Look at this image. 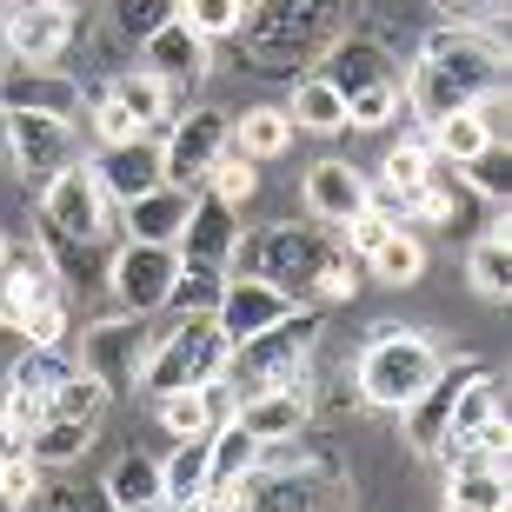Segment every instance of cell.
<instances>
[{
	"label": "cell",
	"instance_id": "18",
	"mask_svg": "<svg viewBox=\"0 0 512 512\" xmlns=\"http://www.w3.org/2000/svg\"><path fill=\"white\" fill-rule=\"evenodd\" d=\"M180 260H193V266H220V273L240 260V220H233L227 200H213V193H193L187 233H180Z\"/></svg>",
	"mask_w": 512,
	"mask_h": 512
},
{
	"label": "cell",
	"instance_id": "30",
	"mask_svg": "<svg viewBox=\"0 0 512 512\" xmlns=\"http://www.w3.org/2000/svg\"><path fill=\"white\" fill-rule=\"evenodd\" d=\"M153 413H160V426H167L173 439H200L213 433L220 419H213V386H180V393H160L153 399Z\"/></svg>",
	"mask_w": 512,
	"mask_h": 512
},
{
	"label": "cell",
	"instance_id": "25",
	"mask_svg": "<svg viewBox=\"0 0 512 512\" xmlns=\"http://www.w3.org/2000/svg\"><path fill=\"white\" fill-rule=\"evenodd\" d=\"M293 120H286V107H247V114L233 120V133H227V147L233 153H247L253 167H260V160H280L286 147H293Z\"/></svg>",
	"mask_w": 512,
	"mask_h": 512
},
{
	"label": "cell",
	"instance_id": "26",
	"mask_svg": "<svg viewBox=\"0 0 512 512\" xmlns=\"http://www.w3.org/2000/svg\"><path fill=\"white\" fill-rule=\"evenodd\" d=\"M286 120L300 133H346V94L326 74H306L293 87V100H286Z\"/></svg>",
	"mask_w": 512,
	"mask_h": 512
},
{
	"label": "cell",
	"instance_id": "43",
	"mask_svg": "<svg viewBox=\"0 0 512 512\" xmlns=\"http://www.w3.org/2000/svg\"><path fill=\"white\" fill-rule=\"evenodd\" d=\"M94 133H100V147H127V140H140V120H133L114 94H100L94 100Z\"/></svg>",
	"mask_w": 512,
	"mask_h": 512
},
{
	"label": "cell",
	"instance_id": "1",
	"mask_svg": "<svg viewBox=\"0 0 512 512\" xmlns=\"http://www.w3.org/2000/svg\"><path fill=\"white\" fill-rule=\"evenodd\" d=\"M506 87V40L493 27H433V34L419 40V60L399 100L413 107L419 120H439V114H459V107H473L479 94H499Z\"/></svg>",
	"mask_w": 512,
	"mask_h": 512
},
{
	"label": "cell",
	"instance_id": "29",
	"mask_svg": "<svg viewBox=\"0 0 512 512\" xmlns=\"http://www.w3.org/2000/svg\"><path fill=\"white\" fill-rule=\"evenodd\" d=\"M107 94L140 120V133H153V127H167V120H173V87L160 74H147V67H140V74H120Z\"/></svg>",
	"mask_w": 512,
	"mask_h": 512
},
{
	"label": "cell",
	"instance_id": "49",
	"mask_svg": "<svg viewBox=\"0 0 512 512\" xmlns=\"http://www.w3.org/2000/svg\"><path fill=\"white\" fill-rule=\"evenodd\" d=\"M7 253H14V247H7V233H0V260H7Z\"/></svg>",
	"mask_w": 512,
	"mask_h": 512
},
{
	"label": "cell",
	"instance_id": "15",
	"mask_svg": "<svg viewBox=\"0 0 512 512\" xmlns=\"http://www.w3.org/2000/svg\"><path fill=\"white\" fill-rule=\"evenodd\" d=\"M286 313H293V293L253 280V273H240V280L227 273V293L213 306V326L227 333V346H240V340H253V333H266L273 320H286Z\"/></svg>",
	"mask_w": 512,
	"mask_h": 512
},
{
	"label": "cell",
	"instance_id": "12",
	"mask_svg": "<svg viewBox=\"0 0 512 512\" xmlns=\"http://www.w3.org/2000/svg\"><path fill=\"white\" fill-rule=\"evenodd\" d=\"M140 360H147V320H133V313L100 320V326L80 333V366H87L107 393L127 386V380H140Z\"/></svg>",
	"mask_w": 512,
	"mask_h": 512
},
{
	"label": "cell",
	"instance_id": "8",
	"mask_svg": "<svg viewBox=\"0 0 512 512\" xmlns=\"http://www.w3.org/2000/svg\"><path fill=\"white\" fill-rule=\"evenodd\" d=\"M227 133L233 120L220 107H187V114L167 120V140H160V180L167 187H200L207 167L227 153Z\"/></svg>",
	"mask_w": 512,
	"mask_h": 512
},
{
	"label": "cell",
	"instance_id": "44",
	"mask_svg": "<svg viewBox=\"0 0 512 512\" xmlns=\"http://www.w3.org/2000/svg\"><path fill=\"white\" fill-rule=\"evenodd\" d=\"M0 499L7 506H34L40 499V466L27 453H7V479H0Z\"/></svg>",
	"mask_w": 512,
	"mask_h": 512
},
{
	"label": "cell",
	"instance_id": "7",
	"mask_svg": "<svg viewBox=\"0 0 512 512\" xmlns=\"http://www.w3.org/2000/svg\"><path fill=\"white\" fill-rule=\"evenodd\" d=\"M74 7L67 0H7L0 7V47L7 60L20 67H54L67 54V40H74Z\"/></svg>",
	"mask_w": 512,
	"mask_h": 512
},
{
	"label": "cell",
	"instance_id": "36",
	"mask_svg": "<svg viewBox=\"0 0 512 512\" xmlns=\"http://www.w3.org/2000/svg\"><path fill=\"white\" fill-rule=\"evenodd\" d=\"M446 499H459V506L473 512H506V466H453V486H446Z\"/></svg>",
	"mask_w": 512,
	"mask_h": 512
},
{
	"label": "cell",
	"instance_id": "9",
	"mask_svg": "<svg viewBox=\"0 0 512 512\" xmlns=\"http://www.w3.org/2000/svg\"><path fill=\"white\" fill-rule=\"evenodd\" d=\"M180 280V247H147V240H127L107 266V286H114L120 313L133 320H153V313H167V293Z\"/></svg>",
	"mask_w": 512,
	"mask_h": 512
},
{
	"label": "cell",
	"instance_id": "14",
	"mask_svg": "<svg viewBox=\"0 0 512 512\" xmlns=\"http://www.w3.org/2000/svg\"><path fill=\"white\" fill-rule=\"evenodd\" d=\"M300 193H306V213H313L320 227H346L360 207H373V180H366L353 160H333V153L306 167V187Z\"/></svg>",
	"mask_w": 512,
	"mask_h": 512
},
{
	"label": "cell",
	"instance_id": "4",
	"mask_svg": "<svg viewBox=\"0 0 512 512\" xmlns=\"http://www.w3.org/2000/svg\"><path fill=\"white\" fill-rule=\"evenodd\" d=\"M439 373V346L426 333H373L360 353V399L366 406H380V413H399V406H413L419 386Z\"/></svg>",
	"mask_w": 512,
	"mask_h": 512
},
{
	"label": "cell",
	"instance_id": "11",
	"mask_svg": "<svg viewBox=\"0 0 512 512\" xmlns=\"http://www.w3.org/2000/svg\"><path fill=\"white\" fill-rule=\"evenodd\" d=\"M7 120V153H14V167L27 173V180H54L60 167H74V120L60 114H0Z\"/></svg>",
	"mask_w": 512,
	"mask_h": 512
},
{
	"label": "cell",
	"instance_id": "22",
	"mask_svg": "<svg viewBox=\"0 0 512 512\" xmlns=\"http://www.w3.org/2000/svg\"><path fill=\"white\" fill-rule=\"evenodd\" d=\"M140 47H147V74H160L167 87H187V80L207 74V40L193 34L187 20H160Z\"/></svg>",
	"mask_w": 512,
	"mask_h": 512
},
{
	"label": "cell",
	"instance_id": "6",
	"mask_svg": "<svg viewBox=\"0 0 512 512\" xmlns=\"http://www.w3.org/2000/svg\"><path fill=\"white\" fill-rule=\"evenodd\" d=\"M40 220L54 233H67V240H80V247H94V240H107V227H114V200L100 193L94 167L74 160V167H60L54 180L40 187Z\"/></svg>",
	"mask_w": 512,
	"mask_h": 512
},
{
	"label": "cell",
	"instance_id": "17",
	"mask_svg": "<svg viewBox=\"0 0 512 512\" xmlns=\"http://www.w3.org/2000/svg\"><path fill=\"white\" fill-rule=\"evenodd\" d=\"M240 426H247L260 446H286V439L306 433V419H313V399H306V386H253L247 399H240Z\"/></svg>",
	"mask_w": 512,
	"mask_h": 512
},
{
	"label": "cell",
	"instance_id": "34",
	"mask_svg": "<svg viewBox=\"0 0 512 512\" xmlns=\"http://www.w3.org/2000/svg\"><path fill=\"white\" fill-rule=\"evenodd\" d=\"M107 399H114V393H107V386H100L87 366H74V373L60 380V393L47 399V413H54V419H80V426H100Z\"/></svg>",
	"mask_w": 512,
	"mask_h": 512
},
{
	"label": "cell",
	"instance_id": "28",
	"mask_svg": "<svg viewBox=\"0 0 512 512\" xmlns=\"http://www.w3.org/2000/svg\"><path fill=\"white\" fill-rule=\"evenodd\" d=\"M160 493H167L173 512H193L200 499H207V433L173 446V459L160 466Z\"/></svg>",
	"mask_w": 512,
	"mask_h": 512
},
{
	"label": "cell",
	"instance_id": "40",
	"mask_svg": "<svg viewBox=\"0 0 512 512\" xmlns=\"http://www.w3.org/2000/svg\"><path fill=\"white\" fill-rule=\"evenodd\" d=\"M466 193L473 200H486V207H506V193H512V173H506V147H486V153H473L466 160Z\"/></svg>",
	"mask_w": 512,
	"mask_h": 512
},
{
	"label": "cell",
	"instance_id": "37",
	"mask_svg": "<svg viewBox=\"0 0 512 512\" xmlns=\"http://www.w3.org/2000/svg\"><path fill=\"white\" fill-rule=\"evenodd\" d=\"M200 187H207L213 200H227V207L240 213V207L253 200V193H260V167H253L247 153H233V147H227V153H220V160L207 167V180H200Z\"/></svg>",
	"mask_w": 512,
	"mask_h": 512
},
{
	"label": "cell",
	"instance_id": "51",
	"mask_svg": "<svg viewBox=\"0 0 512 512\" xmlns=\"http://www.w3.org/2000/svg\"><path fill=\"white\" fill-rule=\"evenodd\" d=\"M247 7H253V0H247Z\"/></svg>",
	"mask_w": 512,
	"mask_h": 512
},
{
	"label": "cell",
	"instance_id": "5",
	"mask_svg": "<svg viewBox=\"0 0 512 512\" xmlns=\"http://www.w3.org/2000/svg\"><path fill=\"white\" fill-rule=\"evenodd\" d=\"M320 346V320L313 313H286L273 320L266 333L240 340L227 353V380H247V386H306V353Z\"/></svg>",
	"mask_w": 512,
	"mask_h": 512
},
{
	"label": "cell",
	"instance_id": "24",
	"mask_svg": "<svg viewBox=\"0 0 512 512\" xmlns=\"http://www.w3.org/2000/svg\"><path fill=\"white\" fill-rule=\"evenodd\" d=\"M486 147H506V140H493V133H486V120H479L473 107L426 120V153H433V160H446V167H466V160H473V153H486Z\"/></svg>",
	"mask_w": 512,
	"mask_h": 512
},
{
	"label": "cell",
	"instance_id": "42",
	"mask_svg": "<svg viewBox=\"0 0 512 512\" xmlns=\"http://www.w3.org/2000/svg\"><path fill=\"white\" fill-rule=\"evenodd\" d=\"M393 227H399V220H393L386 207H360V213H353V220L340 227V253H360V260H366V253L380 247Z\"/></svg>",
	"mask_w": 512,
	"mask_h": 512
},
{
	"label": "cell",
	"instance_id": "35",
	"mask_svg": "<svg viewBox=\"0 0 512 512\" xmlns=\"http://www.w3.org/2000/svg\"><path fill=\"white\" fill-rule=\"evenodd\" d=\"M173 20H187L193 34L213 47V40H233V34H240L247 0H173Z\"/></svg>",
	"mask_w": 512,
	"mask_h": 512
},
{
	"label": "cell",
	"instance_id": "47",
	"mask_svg": "<svg viewBox=\"0 0 512 512\" xmlns=\"http://www.w3.org/2000/svg\"><path fill=\"white\" fill-rule=\"evenodd\" d=\"M160 20H173V0H120V27L147 40Z\"/></svg>",
	"mask_w": 512,
	"mask_h": 512
},
{
	"label": "cell",
	"instance_id": "33",
	"mask_svg": "<svg viewBox=\"0 0 512 512\" xmlns=\"http://www.w3.org/2000/svg\"><path fill=\"white\" fill-rule=\"evenodd\" d=\"M220 293H227V273H220V266H193V260H180V280H173V293H167V313H180V320L207 313V320H213Z\"/></svg>",
	"mask_w": 512,
	"mask_h": 512
},
{
	"label": "cell",
	"instance_id": "41",
	"mask_svg": "<svg viewBox=\"0 0 512 512\" xmlns=\"http://www.w3.org/2000/svg\"><path fill=\"white\" fill-rule=\"evenodd\" d=\"M393 114H399V87L393 80H373V87H360V94H346V127H360V133L386 127Z\"/></svg>",
	"mask_w": 512,
	"mask_h": 512
},
{
	"label": "cell",
	"instance_id": "19",
	"mask_svg": "<svg viewBox=\"0 0 512 512\" xmlns=\"http://www.w3.org/2000/svg\"><path fill=\"white\" fill-rule=\"evenodd\" d=\"M100 180V193L114 200V213L127 207V200H140V193L160 187V140H127V147H100V160H87Z\"/></svg>",
	"mask_w": 512,
	"mask_h": 512
},
{
	"label": "cell",
	"instance_id": "10",
	"mask_svg": "<svg viewBox=\"0 0 512 512\" xmlns=\"http://www.w3.org/2000/svg\"><path fill=\"white\" fill-rule=\"evenodd\" d=\"M326 260H333V240L313 227H266L253 240V280L280 286V293H313Z\"/></svg>",
	"mask_w": 512,
	"mask_h": 512
},
{
	"label": "cell",
	"instance_id": "20",
	"mask_svg": "<svg viewBox=\"0 0 512 512\" xmlns=\"http://www.w3.org/2000/svg\"><path fill=\"white\" fill-rule=\"evenodd\" d=\"M187 213H193V187H167L160 180L153 193H140V200L120 207V227H127V240H147V247H180Z\"/></svg>",
	"mask_w": 512,
	"mask_h": 512
},
{
	"label": "cell",
	"instance_id": "48",
	"mask_svg": "<svg viewBox=\"0 0 512 512\" xmlns=\"http://www.w3.org/2000/svg\"><path fill=\"white\" fill-rule=\"evenodd\" d=\"M439 512H473V506H459V499H446V506H439Z\"/></svg>",
	"mask_w": 512,
	"mask_h": 512
},
{
	"label": "cell",
	"instance_id": "38",
	"mask_svg": "<svg viewBox=\"0 0 512 512\" xmlns=\"http://www.w3.org/2000/svg\"><path fill=\"white\" fill-rule=\"evenodd\" d=\"M326 80H333L340 94H360V87L386 80L380 47H373V40H340V47H333V67H326Z\"/></svg>",
	"mask_w": 512,
	"mask_h": 512
},
{
	"label": "cell",
	"instance_id": "45",
	"mask_svg": "<svg viewBox=\"0 0 512 512\" xmlns=\"http://www.w3.org/2000/svg\"><path fill=\"white\" fill-rule=\"evenodd\" d=\"M433 7L453 20V27H493L499 34V20H506V0H433Z\"/></svg>",
	"mask_w": 512,
	"mask_h": 512
},
{
	"label": "cell",
	"instance_id": "32",
	"mask_svg": "<svg viewBox=\"0 0 512 512\" xmlns=\"http://www.w3.org/2000/svg\"><path fill=\"white\" fill-rule=\"evenodd\" d=\"M366 266H373V280H386V286H413L419 273H426V247H419V233L393 227L380 247L366 253Z\"/></svg>",
	"mask_w": 512,
	"mask_h": 512
},
{
	"label": "cell",
	"instance_id": "23",
	"mask_svg": "<svg viewBox=\"0 0 512 512\" xmlns=\"http://www.w3.org/2000/svg\"><path fill=\"white\" fill-rule=\"evenodd\" d=\"M100 493H107L114 512H173L167 493H160V459L147 453H120L107 466V479H100Z\"/></svg>",
	"mask_w": 512,
	"mask_h": 512
},
{
	"label": "cell",
	"instance_id": "50",
	"mask_svg": "<svg viewBox=\"0 0 512 512\" xmlns=\"http://www.w3.org/2000/svg\"><path fill=\"white\" fill-rule=\"evenodd\" d=\"M0 479H7V453H0Z\"/></svg>",
	"mask_w": 512,
	"mask_h": 512
},
{
	"label": "cell",
	"instance_id": "2",
	"mask_svg": "<svg viewBox=\"0 0 512 512\" xmlns=\"http://www.w3.org/2000/svg\"><path fill=\"white\" fill-rule=\"evenodd\" d=\"M340 7L346 0H253L233 40H247L253 74H286L340 27Z\"/></svg>",
	"mask_w": 512,
	"mask_h": 512
},
{
	"label": "cell",
	"instance_id": "3",
	"mask_svg": "<svg viewBox=\"0 0 512 512\" xmlns=\"http://www.w3.org/2000/svg\"><path fill=\"white\" fill-rule=\"evenodd\" d=\"M227 333L207 320V313H193L167 333V340L147 346V360H140V386L153 399L160 393H180V386H220L227 380Z\"/></svg>",
	"mask_w": 512,
	"mask_h": 512
},
{
	"label": "cell",
	"instance_id": "16",
	"mask_svg": "<svg viewBox=\"0 0 512 512\" xmlns=\"http://www.w3.org/2000/svg\"><path fill=\"white\" fill-rule=\"evenodd\" d=\"M479 373V360H439V373L419 386L413 406H399L406 413V439H413V453H439V439H446V419H453V399L466 393V380Z\"/></svg>",
	"mask_w": 512,
	"mask_h": 512
},
{
	"label": "cell",
	"instance_id": "27",
	"mask_svg": "<svg viewBox=\"0 0 512 512\" xmlns=\"http://www.w3.org/2000/svg\"><path fill=\"white\" fill-rule=\"evenodd\" d=\"M87 446H94V426H80V419H54V413L20 433V453L34 459V466H74Z\"/></svg>",
	"mask_w": 512,
	"mask_h": 512
},
{
	"label": "cell",
	"instance_id": "21",
	"mask_svg": "<svg viewBox=\"0 0 512 512\" xmlns=\"http://www.w3.org/2000/svg\"><path fill=\"white\" fill-rule=\"evenodd\" d=\"M47 293H60V273L47 266V253H40V247L7 253V260H0V326H14V333H20V320H27Z\"/></svg>",
	"mask_w": 512,
	"mask_h": 512
},
{
	"label": "cell",
	"instance_id": "46",
	"mask_svg": "<svg viewBox=\"0 0 512 512\" xmlns=\"http://www.w3.org/2000/svg\"><path fill=\"white\" fill-rule=\"evenodd\" d=\"M313 293H320V300H353V293H360V273H353V253H333V260L320 266V280H313Z\"/></svg>",
	"mask_w": 512,
	"mask_h": 512
},
{
	"label": "cell",
	"instance_id": "31",
	"mask_svg": "<svg viewBox=\"0 0 512 512\" xmlns=\"http://www.w3.org/2000/svg\"><path fill=\"white\" fill-rule=\"evenodd\" d=\"M466 273H473L479 300H506L512 293V233H486V240L466 253Z\"/></svg>",
	"mask_w": 512,
	"mask_h": 512
},
{
	"label": "cell",
	"instance_id": "39",
	"mask_svg": "<svg viewBox=\"0 0 512 512\" xmlns=\"http://www.w3.org/2000/svg\"><path fill=\"white\" fill-rule=\"evenodd\" d=\"M20 340H27V346H67V340H74V306H67V286H60V293H47V300L20 320Z\"/></svg>",
	"mask_w": 512,
	"mask_h": 512
},
{
	"label": "cell",
	"instance_id": "13",
	"mask_svg": "<svg viewBox=\"0 0 512 512\" xmlns=\"http://www.w3.org/2000/svg\"><path fill=\"white\" fill-rule=\"evenodd\" d=\"M80 107H87V94H80L74 74H54V67H7L0 74V114H60L74 120Z\"/></svg>",
	"mask_w": 512,
	"mask_h": 512
}]
</instances>
